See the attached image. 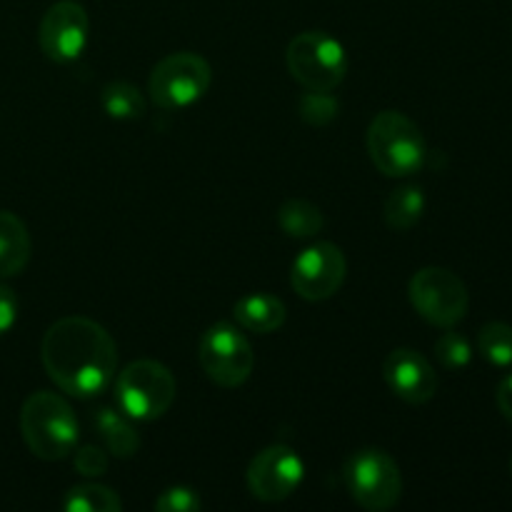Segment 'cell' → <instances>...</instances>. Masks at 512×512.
Listing matches in <instances>:
<instances>
[{"instance_id": "cell-1", "label": "cell", "mask_w": 512, "mask_h": 512, "mask_svg": "<svg viewBox=\"0 0 512 512\" xmlns=\"http://www.w3.org/2000/svg\"><path fill=\"white\" fill-rule=\"evenodd\" d=\"M40 358L48 378L63 393L88 400L115 380L118 345L108 330L85 315L55 320L43 335Z\"/></svg>"}, {"instance_id": "cell-2", "label": "cell", "mask_w": 512, "mask_h": 512, "mask_svg": "<svg viewBox=\"0 0 512 512\" xmlns=\"http://www.w3.org/2000/svg\"><path fill=\"white\" fill-rule=\"evenodd\" d=\"M20 433L30 453L40 460H65L80 443L78 418L68 400L50 390L30 395L20 410Z\"/></svg>"}, {"instance_id": "cell-3", "label": "cell", "mask_w": 512, "mask_h": 512, "mask_svg": "<svg viewBox=\"0 0 512 512\" xmlns=\"http://www.w3.org/2000/svg\"><path fill=\"white\" fill-rule=\"evenodd\" d=\"M368 153L375 168L388 178H408L425 165L428 145L408 115L383 110L368 128Z\"/></svg>"}, {"instance_id": "cell-4", "label": "cell", "mask_w": 512, "mask_h": 512, "mask_svg": "<svg viewBox=\"0 0 512 512\" xmlns=\"http://www.w3.org/2000/svg\"><path fill=\"white\" fill-rule=\"evenodd\" d=\"M115 405L133 420H158L173 408L178 383L158 360H135L115 378Z\"/></svg>"}, {"instance_id": "cell-5", "label": "cell", "mask_w": 512, "mask_h": 512, "mask_svg": "<svg viewBox=\"0 0 512 512\" xmlns=\"http://www.w3.org/2000/svg\"><path fill=\"white\" fill-rule=\"evenodd\" d=\"M290 75L313 93H333L348 75V53L343 43L325 30L295 35L285 50Z\"/></svg>"}, {"instance_id": "cell-6", "label": "cell", "mask_w": 512, "mask_h": 512, "mask_svg": "<svg viewBox=\"0 0 512 512\" xmlns=\"http://www.w3.org/2000/svg\"><path fill=\"white\" fill-rule=\"evenodd\" d=\"M348 493L360 508L385 512L400 503L403 475L398 463L380 448L355 450L343 468Z\"/></svg>"}, {"instance_id": "cell-7", "label": "cell", "mask_w": 512, "mask_h": 512, "mask_svg": "<svg viewBox=\"0 0 512 512\" xmlns=\"http://www.w3.org/2000/svg\"><path fill=\"white\" fill-rule=\"evenodd\" d=\"M210 83H213V68L208 60L198 53L180 50L155 63L148 78V93L158 108L180 110L198 103L208 93Z\"/></svg>"}, {"instance_id": "cell-8", "label": "cell", "mask_w": 512, "mask_h": 512, "mask_svg": "<svg viewBox=\"0 0 512 512\" xmlns=\"http://www.w3.org/2000/svg\"><path fill=\"white\" fill-rule=\"evenodd\" d=\"M408 298L415 313L430 325L453 328L468 315L470 295L463 280L448 268H423L410 278Z\"/></svg>"}, {"instance_id": "cell-9", "label": "cell", "mask_w": 512, "mask_h": 512, "mask_svg": "<svg viewBox=\"0 0 512 512\" xmlns=\"http://www.w3.org/2000/svg\"><path fill=\"white\" fill-rule=\"evenodd\" d=\"M198 360L208 380L220 388H240L255 368L250 340L230 323H215L200 338Z\"/></svg>"}, {"instance_id": "cell-10", "label": "cell", "mask_w": 512, "mask_h": 512, "mask_svg": "<svg viewBox=\"0 0 512 512\" xmlns=\"http://www.w3.org/2000/svg\"><path fill=\"white\" fill-rule=\"evenodd\" d=\"M345 273H348V263H345L343 250L335 243L320 240L300 250L298 258L293 260L290 285L303 300L323 303L343 288Z\"/></svg>"}, {"instance_id": "cell-11", "label": "cell", "mask_w": 512, "mask_h": 512, "mask_svg": "<svg viewBox=\"0 0 512 512\" xmlns=\"http://www.w3.org/2000/svg\"><path fill=\"white\" fill-rule=\"evenodd\" d=\"M90 38L88 10L78 0H58L40 20L38 43L45 58L53 63H73L83 55Z\"/></svg>"}, {"instance_id": "cell-12", "label": "cell", "mask_w": 512, "mask_h": 512, "mask_svg": "<svg viewBox=\"0 0 512 512\" xmlns=\"http://www.w3.org/2000/svg\"><path fill=\"white\" fill-rule=\"evenodd\" d=\"M245 478L253 498L263 503H283L303 483L305 465L288 445H270L250 460Z\"/></svg>"}, {"instance_id": "cell-13", "label": "cell", "mask_w": 512, "mask_h": 512, "mask_svg": "<svg viewBox=\"0 0 512 512\" xmlns=\"http://www.w3.org/2000/svg\"><path fill=\"white\" fill-rule=\"evenodd\" d=\"M383 378L400 400L425 405L438 393V375L425 355L413 348H398L385 358Z\"/></svg>"}, {"instance_id": "cell-14", "label": "cell", "mask_w": 512, "mask_h": 512, "mask_svg": "<svg viewBox=\"0 0 512 512\" xmlns=\"http://www.w3.org/2000/svg\"><path fill=\"white\" fill-rule=\"evenodd\" d=\"M233 315L235 323L248 330V333L270 335L283 328L285 320H288V308L275 295L253 293L245 295L233 305Z\"/></svg>"}, {"instance_id": "cell-15", "label": "cell", "mask_w": 512, "mask_h": 512, "mask_svg": "<svg viewBox=\"0 0 512 512\" xmlns=\"http://www.w3.org/2000/svg\"><path fill=\"white\" fill-rule=\"evenodd\" d=\"M30 233L10 210H0V278H15L30 263Z\"/></svg>"}, {"instance_id": "cell-16", "label": "cell", "mask_w": 512, "mask_h": 512, "mask_svg": "<svg viewBox=\"0 0 512 512\" xmlns=\"http://www.w3.org/2000/svg\"><path fill=\"white\" fill-rule=\"evenodd\" d=\"M93 425L98 430L100 440L105 443V448H108V453H113L115 458L128 460L140 450L138 430L120 415V410L98 408L93 413Z\"/></svg>"}, {"instance_id": "cell-17", "label": "cell", "mask_w": 512, "mask_h": 512, "mask_svg": "<svg viewBox=\"0 0 512 512\" xmlns=\"http://www.w3.org/2000/svg\"><path fill=\"white\" fill-rule=\"evenodd\" d=\"M278 225L288 238L295 240H308L323 230L325 218L320 208L310 200L303 198H290L280 205L278 210Z\"/></svg>"}, {"instance_id": "cell-18", "label": "cell", "mask_w": 512, "mask_h": 512, "mask_svg": "<svg viewBox=\"0 0 512 512\" xmlns=\"http://www.w3.org/2000/svg\"><path fill=\"white\" fill-rule=\"evenodd\" d=\"M425 205L428 203H425V193L420 185H400L385 200V223L388 228L405 233L420 223Z\"/></svg>"}, {"instance_id": "cell-19", "label": "cell", "mask_w": 512, "mask_h": 512, "mask_svg": "<svg viewBox=\"0 0 512 512\" xmlns=\"http://www.w3.org/2000/svg\"><path fill=\"white\" fill-rule=\"evenodd\" d=\"M63 508L68 512H120L123 500L115 490L105 488V485L83 483L65 493Z\"/></svg>"}, {"instance_id": "cell-20", "label": "cell", "mask_w": 512, "mask_h": 512, "mask_svg": "<svg viewBox=\"0 0 512 512\" xmlns=\"http://www.w3.org/2000/svg\"><path fill=\"white\" fill-rule=\"evenodd\" d=\"M100 103L108 118L113 120H138L145 115V98L135 85L115 80L108 83L100 93Z\"/></svg>"}, {"instance_id": "cell-21", "label": "cell", "mask_w": 512, "mask_h": 512, "mask_svg": "<svg viewBox=\"0 0 512 512\" xmlns=\"http://www.w3.org/2000/svg\"><path fill=\"white\" fill-rule=\"evenodd\" d=\"M478 348L488 363L498 365V368H508V365H512V325H483V330L478 335Z\"/></svg>"}, {"instance_id": "cell-22", "label": "cell", "mask_w": 512, "mask_h": 512, "mask_svg": "<svg viewBox=\"0 0 512 512\" xmlns=\"http://www.w3.org/2000/svg\"><path fill=\"white\" fill-rule=\"evenodd\" d=\"M300 118L308 125L315 128H323V125L333 123L338 118L340 103L330 93H313V90H305V95L300 98Z\"/></svg>"}, {"instance_id": "cell-23", "label": "cell", "mask_w": 512, "mask_h": 512, "mask_svg": "<svg viewBox=\"0 0 512 512\" xmlns=\"http://www.w3.org/2000/svg\"><path fill=\"white\" fill-rule=\"evenodd\" d=\"M435 358L440 360L443 368L460 370L465 365H470V360H473V348H470L465 335L448 330V333H443L435 340Z\"/></svg>"}, {"instance_id": "cell-24", "label": "cell", "mask_w": 512, "mask_h": 512, "mask_svg": "<svg viewBox=\"0 0 512 512\" xmlns=\"http://www.w3.org/2000/svg\"><path fill=\"white\" fill-rule=\"evenodd\" d=\"M153 508L158 512H198L203 510V500L200 493L193 488H185V485H175L160 493V498L155 500Z\"/></svg>"}, {"instance_id": "cell-25", "label": "cell", "mask_w": 512, "mask_h": 512, "mask_svg": "<svg viewBox=\"0 0 512 512\" xmlns=\"http://www.w3.org/2000/svg\"><path fill=\"white\" fill-rule=\"evenodd\" d=\"M73 465L83 478H100L108 473V453L98 445H78L73 450Z\"/></svg>"}, {"instance_id": "cell-26", "label": "cell", "mask_w": 512, "mask_h": 512, "mask_svg": "<svg viewBox=\"0 0 512 512\" xmlns=\"http://www.w3.org/2000/svg\"><path fill=\"white\" fill-rule=\"evenodd\" d=\"M15 320H18V295L0 283V338L13 328Z\"/></svg>"}, {"instance_id": "cell-27", "label": "cell", "mask_w": 512, "mask_h": 512, "mask_svg": "<svg viewBox=\"0 0 512 512\" xmlns=\"http://www.w3.org/2000/svg\"><path fill=\"white\" fill-rule=\"evenodd\" d=\"M495 400H498V408H500V413L505 415V420H510L512 423V373L508 375V378L500 380Z\"/></svg>"}, {"instance_id": "cell-28", "label": "cell", "mask_w": 512, "mask_h": 512, "mask_svg": "<svg viewBox=\"0 0 512 512\" xmlns=\"http://www.w3.org/2000/svg\"><path fill=\"white\" fill-rule=\"evenodd\" d=\"M510 473H512V458H510Z\"/></svg>"}]
</instances>
